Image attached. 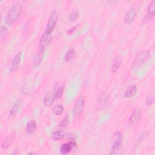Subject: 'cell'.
Wrapping results in <instances>:
<instances>
[{
  "instance_id": "6da1fadb",
  "label": "cell",
  "mask_w": 155,
  "mask_h": 155,
  "mask_svg": "<svg viewBox=\"0 0 155 155\" xmlns=\"http://www.w3.org/2000/svg\"><path fill=\"white\" fill-rule=\"evenodd\" d=\"M22 8V5L21 4H16L11 8L5 19V22L7 25H11L17 21L21 14Z\"/></svg>"
},
{
  "instance_id": "7a4b0ae2",
  "label": "cell",
  "mask_w": 155,
  "mask_h": 155,
  "mask_svg": "<svg viewBox=\"0 0 155 155\" xmlns=\"http://www.w3.org/2000/svg\"><path fill=\"white\" fill-rule=\"evenodd\" d=\"M150 57V51L148 50H145L139 52L135 56L132 62V65H131L132 68L134 70L138 69L149 59Z\"/></svg>"
},
{
  "instance_id": "3957f363",
  "label": "cell",
  "mask_w": 155,
  "mask_h": 155,
  "mask_svg": "<svg viewBox=\"0 0 155 155\" xmlns=\"http://www.w3.org/2000/svg\"><path fill=\"white\" fill-rule=\"evenodd\" d=\"M58 19V13L56 10H54L51 13L50 18L47 23L45 31L48 33H52V32L54 31V29L56 25Z\"/></svg>"
},
{
  "instance_id": "277c9868",
  "label": "cell",
  "mask_w": 155,
  "mask_h": 155,
  "mask_svg": "<svg viewBox=\"0 0 155 155\" xmlns=\"http://www.w3.org/2000/svg\"><path fill=\"white\" fill-rule=\"evenodd\" d=\"M113 139L114 142L111 147V150L110 153L111 154H115L121 147L123 141V137L122 134L120 132L117 131L113 135Z\"/></svg>"
},
{
  "instance_id": "5b68a950",
  "label": "cell",
  "mask_w": 155,
  "mask_h": 155,
  "mask_svg": "<svg viewBox=\"0 0 155 155\" xmlns=\"http://www.w3.org/2000/svg\"><path fill=\"white\" fill-rule=\"evenodd\" d=\"M52 39H53L52 33H48L46 31H44L39 40V48H41L45 50L47 45L52 41Z\"/></svg>"
},
{
  "instance_id": "8992f818",
  "label": "cell",
  "mask_w": 155,
  "mask_h": 155,
  "mask_svg": "<svg viewBox=\"0 0 155 155\" xmlns=\"http://www.w3.org/2000/svg\"><path fill=\"white\" fill-rule=\"evenodd\" d=\"M85 105V102L84 99L82 97H79L75 102V104L74 105L73 107V113L75 116L79 117L80 116L84 110Z\"/></svg>"
},
{
  "instance_id": "52a82bcc",
  "label": "cell",
  "mask_w": 155,
  "mask_h": 155,
  "mask_svg": "<svg viewBox=\"0 0 155 155\" xmlns=\"http://www.w3.org/2000/svg\"><path fill=\"white\" fill-rule=\"evenodd\" d=\"M140 119H141V111L140 109L137 108V109H135L131 113V116L129 117L128 122L130 125L133 127H135L139 124Z\"/></svg>"
},
{
  "instance_id": "ba28073f",
  "label": "cell",
  "mask_w": 155,
  "mask_h": 155,
  "mask_svg": "<svg viewBox=\"0 0 155 155\" xmlns=\"http://www.w3.org/2000/svg\"><path fill=\"white\" fill-rule=\"evenodd\" d=\"M77 145L76 142L74 140H71L69 142L64 143L61 145L59 150L61 154H69L73 148L76 147Z\"/></svg>"
},
{
  "instance_id": "9c48e42d",
  "label": "cell",
  "mask_w": 155,
  "mask_h": 155,
  "mask_svg": "<svg viewBox=\"0 0 155 155\" xmlns=\"http://www.w3.org/2000/svg\"><path fill=\"white\" fill-rule=\"evenodd\" d=\"M137 8L136 7H133L130 8H129L127 12H126L125 16H124V21L127 24L131 23L134 18L136 16L137 13Z\"/></svg>"
},
{
  "instance_id": "30bf717a",
  "label": "cell",
  "mask_w": 155,
  "mask_h": 155,
  "mask_svg": "<svg viewBox=\"0 0 155 155\" xmlns=\"http://www.w3.org/2000/svg\"><path fill=\"white\" fill-rule=\"evenodd\" d=\"M65 87V84L62 82H56L53 87V93L56 99H61Z\"/></svg>"
},
{
  "instance_id": "8fae6325",
  "label": "cell",
  "mask_w": 155,
  "mask_h": 155,
  "mask_svg": "<svg viewBox=\"0 0 155 155\" xmlns=\"http://www.w3.org/2000/svg\"><path fill=\"white\" fill-rule=\"evenodd\" d=\"M22 104H23V101L21 99H16L14 105L13 106L12 108L11 109V110L10 111L9 116H8L10 119H13L16 116V115L18 113V111L21 108Z\"/></svg>"
},
{
  "instance_id": "7c38bea8",
  "label": "cell",
  "mask_w": 155,
  "mask_h": 155,
  "mask_svg": "<svg viewBox=\"0 0 155 155\" xmlns=\"http://www.w3.org/2000/svg\"><path fill=\"white\" fill-rule=\"evenodd\" d=\"M55 99L56 97L54 95L53 92L48 91L44 96V104L45 107H50L53 104Z\"/></svg>"
},
{
  "instance_id": "4fadbf2b",
  "label": "cell",
  "mask_w": 155,
  "mask_h": 155,
  "mask_svg": "<svg viewBox=\"0 0 155 155\" xmlns=\"http://www.w3.org/2000/svg\"><path fill=\"white\" fill-rule=\"evenodd\" d=\"M44 51L45 50L41 48H39V50H38L33 59V65H35V67H37L41 65L44 58Z\"/></svg>"
},
{
  "instance_id": "5bb4252c",
  "label": "cell",
  "mask_w": 155,
  "mask_h": 155,
  "mask_svg": "<svg viewBox=\"0 0 155 155\" xmlns=\"http://www.w3.org/2000/svg\"><path fill=\"white\" fill-rule=\"evenodd\" d=\"M21 59V52H19L14 58L11 67H10V71L14 72L16 71L19 67L20 62Z\"/></svg>"
},
{
  "instance_id": "9a60e30c",
  "label": "cell",
  "mask_w": 155,
  "mask_h": 155,
  "mask_svg": "<svg viewBox=\"0 0 155 155\" xmlns=\"http://www.w3.org/2000/svg\"><path fill=\"white\" fill-rule=\"evenodd\" d=\"M15 137V136L13 134H10L7 136L1 143V148L4 150H5L10 147L14 142Z\"/></svg>"
},
{
  "instance_id": "2e32d148",
  "label": "cell",
  "mask_w": 155,
  "mask_h": 155,
  "mask_svg": "<svg viewBox=\"0 0 155 155\" xmlns=\"http://www.w3.org/2000/svg\"><path fill=\"white\" fill-rule=\"evenodd\" d=\"M108 100V96L105 93H102L99 94L97 99V107L99 108H102L105 106V105L107 103Z\"/></svg>"
},
{
  "instance_id": "e0dca14e",
  "label": "cell",
  "mask_w": 155,
  "mask_h": 155,
  "mask_svg": "<svg viewBox=\"0 0 155 155\" xmlns=\"http://www.w3.org/2000/svg\"><path fill=\"white\" fill-rule=\"evenodd\" d=\"M147 13L148 15L147 16V18L148 19H153V18L154 16L155 15V1H152L150 4L148 5V8H147Z\"/></svg>"
},
{
  "instance_id": "ac0fdd59",
  "label": "cell",
  "mask_w": 155,
  "mask_h": 155,
  "mask_svg": "<svg viewBox=\"0 0 155 155\" xmlns=\"http://www.w3.org/2000/svg\"><path fill=\"white\" fill-rule=\"evenodd\" d=\"M137 86L136 85H132L131 87H129L124 93V97L125 98H131L133 97L137 93Z\"/></svg>"
},
{
  "instance_id": "d6986e66",
  "label": "cell",
  "mask_w": 155,
  "mask_h": 155,
  "mask_svg": "<svg viewBox=\"0 0 155 155\" xmlns=\"http://www.w3.org/2000/svg\"><path fill=\"white\" fill-rule=\"evenodd\" d=\"M122 64V58L120 56H116L113 62V64L111 66V71L113 73L116 72L118 69L119 68L120 65Z\"/></svg>"
},
{
  "instance_id": "ffe728a7",
  "label": "cell",
  "mask_w": 155,
  "mask_h": 155,
  "mask_svg": "<svg viewBox=\"0 0 155 155\" xmlns=\"http://www.w3.org/2000/svg\"><path fill=\"white\" fill-rule=\"evenodd\" d=\"M37 125H36V122L34 120H30L26 126V131L28 134H32L35 130L36 129Z\"/></svg>"
},
{
  "instance_id": "44dd1931",
  "label": "cell",
  "mask_w": 155,
  "mask_h": 155,
  "mask_svg": "<svg viewBox=\"0 0 155 155\" xmlns=\"http://www.w3.org/2000/svg\"><path fill=\"white\" fill-rule=\"evenodd\" d=\"M75 54H76V52L74 48H70L69 49L68 51H66L64 59L65 60V61L66 62H68L70 61H71V59H73L74 57H75Z\"/></svg>"
},
{
  "instance_id": "7402d4cb",
  "label": "cell",
  "mask_w": 155,
  "mask_h": 155,
  "mask_svg": "<svg viewBox=\"0 0 155 155\" xmlns=\"http://www.w3.org/2000/svg\"><path fill=\"white\" fill-rule=\"evenodd\" d=\"M65 136V134L62 131H55L51 136V137L54 140H59L62 139Z\"/></svg>"
},
{
  "instance_id": "603a6c76",
  "label": "cell",
  "mask_w": 155,
  "mask_h": 155,
  "mask_svg": "<svg viewBox=\"0 0 155 155\" xmlns=\"http://www.w3.org/2000/svg\"><path fill=\"white\" fill-rule=\"evenodd\" d=\"M8 36V30L4 25H1L0 27V37L1 40L5 41Z\"/></svg>"
},
{
  "instance_id": "cb8c5ba5",
  "label": "cell",
  "mask_w": 155,
  "mask_h": 155,
  "mask_svg": "<svg viewBox=\"0 0 155 155\" xmlns=\"http://www.w3.org/2000/svg\"><path fill=\"white\" fill-rule=\"evenodd\" d=\"M79 16V12L77 10H72L68 15V20L70 22H74Z\"/></svg>"
},
{
  "instance_id": "d4e9b609",
  "label": "cell",
  "mask_w": 155,
  "mask_h": 155,
  "mask_svg": "<svg viewBox=\"0 0 155 155\" xmlns=\"http://www.w3.org/2000/svg\"><path fill=\"white\" fill-rule=\"evenodd\" d=\"M64 110V107L62 105H57L53 107V111L56 115L59 116L63 113Z\"/></svg>"
},
{
  "instance_id": "484cf974",
  "label": "cell",
  "mask_w": 155,
  "mask_h": 155,
  "mask_svg": "<svg viewBox=\"0 0 155 155\" xmlns=\"http://www.w3.org/2000/svg\"><path fill=\"white\" fill-rule=\"evenodd\" d=\"M68 120H69V117H68V114H66L65 116L64 117V118L62 120V121L61 122V123L59 124V127L60 128H64L66 127V125L68 124Z\"/></svg>"
},
{
  "instance_id": "4316f807",
  "label": "cell",
  "mask_w": 155,
  "mask_h": 155,
  "mask_svg": "<svg viewBox=\"0 0 155 155\" xmlns=\"http://www.w3.org/2000/svg\"><path fill=\"white\" fill-rule=\"evenodd\" d=\"M154 94H150L146 99V104H147V105L150 106L154 102Z\"/></svg>"
},
{
  "instance_id": "83f0119b",
  "label": "cell",
  "mask_w": 155,
  "mask_h": 155,
  "mask_svg": "<svg viewBox=\"0 0 155 155\" xmlns=\"http://www.w3.org/2000/svg\"><path fill=\"white\" fill-rule=\"evenodd\" d=\"M22 91V93L24 94L27 95V94H29V88H28V86L27 85H25L23 86Z\"/></svg>"
},
{
  "instance_id": "f1b7e54d",
  "label": "cell",
  "mask_w": 155,
  "mask_h": 155,
  "mask_svg": "<svg viewBox=\"0 0 155 155\" xmlns=\"http://www.w3.org/2000/svg\"><path fill=\"white\" fill-rule=\"evenodd\" d=\"M77 27H78V26L76 25V26H74V27H73L70 28V29L67 31V34H68V35H71V34H73V33L75 31V30H76Z\"/></svg>"
},
{
  "instance_id": "f546056e",
  "label": "cell",
  "mask_w": 155,
  "mask_h": 155,
  "mask_svg": "<svg viewBox=\"0 0 155 155\" xmlns=\"http://www.w3.org/2000/svg\"><path fill=\"white\" fill-rule=\"evenodd\" d=\"M18 153H19V151H18V149L16 148L15 150H14V151H13V154H18Z\"/></svg>"
},
{
  "instance_id": "4dcf8cb0",
  "label": "cell",
  "mask_w": 155,
  "mask_h": 155,
  "mask_svg": "<svg viewBox=\"0 0 155 155\" xmlns=\"http://www.w3.org/2000/svg\"><path fill=\"white\" fill-rule=\"evenodd\" d=\"M34 154L33 153H28V154Z\"/></svg>"
}]
</instances>
